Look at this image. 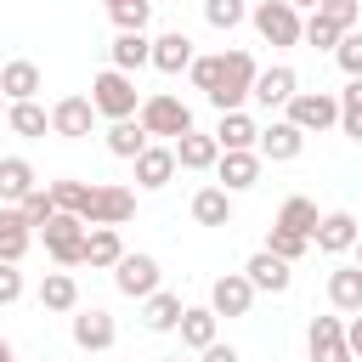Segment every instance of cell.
Listing matches in <instances>:
<instances>
[{"label": "cell", "instance_id": "obj_1", "mask_svg": "<svg viewBox=\"0 0 362 362\" xmlns=\"http://www.w3.org/2000/svg\"><path fill=\"white\" fill-rule=\"evenodd\" d=\"M57 209L79 215L85 226H124L136 215V192L130 187H85V181H51Z\"/></svg>", "mask_w": 362, "mask_h": 362}, {"label": "cell", "instance_id": "obj_2", "mask_svg": "<svg viewBox=\"0 0 362 362\" xmlns=\"http://www.w3.org/2000/svg\"><path fill=\"white\" fill-rule=\"evenodd\" d=\"M255 79H260V68H255L249 51H221V85H215L209 102L221 113H243V96H255Z\"/></svg>", "mask_w": 362, "mask_h": 362}, {"label": "cell", "instance_id": "obj_3", "mask_svg": "<svg viewBox=\"0 0 362 362\" xmlns=\"http://www.w3.org/2000/svg\"><path fill=\"white\" fill-rule=\"evenodd\" d=\"M90 102H96V113L102 119H136L141 113V102H136V79L130 74H119V68H107V74H96L90 79Z\"/></svg>", "mask_w": 362, "mask_h": 362}, {"label": "cell", "instance_id": "obj_4", "mask_svg": "<svg viewBox=\"0 0 362 362\" xmlns=\"http://www.w3.org/2000/svg\"><path fill=\"white\" fill-rule=\"evenodd\" d=\"M136 119H141V130H147V136H170V141H181V136L192 130V107H187L181 96H170V90L147 96Z\"/></svg>", "mask_w": 362, "mask_h": 362}, {"label": "cell", "instance_id": "obj_5", "mask_svg": "<svg viewBox=\"0 0 362 362\" xmlns=\"http://www.w3.org/2000/svg\"><path fill=\"white\" fill-rule=\"evenodd\" d=\"M40 238H45V249H51L57 266H79V260H85V238H90V226H85L79 215L57 209V215L40 226Z\"/></svg>", "mask_w": 362, "mask_h": 362}, {"label": "cell", "instance_id": "obj_6", "mask_svg": "<svg viewBox=\"0 0 362 362\" xmlns=\"http://www.w3.org/2000/svg\"><path fill=\"white\" fill-rule=\"evenodd\" d=\"M249 17H255V28H260L266 45H300L305 40V23H300V11L288 0H260Z\"/></svg>", "mask_w": 362, "mask_h": 362}, {"label": "cell", "instance_id": "obj_7", "mask_svg": "<svg viewBox=\"0 0 362 362\" xmlns=\"http://www.w3.org/2000/svg\"><path fill=\"white\" fill-rule=\"evenodd\" d=\"M288 124L294 130H328V124H339V96H328V90H300L294 102H288Z\"/></svg>", "mask_w": 362, "mask_h": 362}, {"label": "cell", "instance_id": "obj_8", "mask_svg": "<svg viewBox=\"0 0 362 362\" xmlns=\"http://www.w3.org/2000/svg\"><path fill=\"white\" fill-rule=\"evenodd\" d=\"M113 283H119V294L147 300V294H158V260H153V255H124V260L113 266Z\"/></svg>", "mask_w": 362, "mask_h": 362}, {"label": "cell", "instance_id": "obj_9", "mask_svg": "<svg viewBox=\"0 0 362 362\" xmlns=\"http://www.w3.org/2000/svg\"><path fill=\"white\" fill-rule=\"evenodd\" d=\"M249 305H255V283L243 272L215 277V288H209V311L215 317H249Z\"/></svg>", "mask_w": 362, "mask_h": 362}, {"label": "cell", "instance_id": "obj_10", "mask_svg": "<svg viewBox=\"0 0 362 362\" xmlns=\"http://www.w3.org/2000/svg\"><path fill=\"white\" fill-rule=\"evenodd\" d=\"M102 113H96V102L90 96H62L57 107H51V130L57 136H68V141H79V136H90V124H96Z\"/></svg>", "mask_w": 362, "mask_h": 362}, {"label": "cell", "instance_id": "obj_11", "mask_svg": "<svg viewBox=\"0 0 362 362\" xmlns=\"http://www.w3.org/2000/svg\"><path fill=\"white\" fill-rule=\"evenodd\" d=\"M305 345H311V362H351V339H345L339 317H317L311 334H305Z\"/></svg>", "mask_w": 362, "mask_h": 362}, {"label": "cell", "instance_id": "obj_12", "mask_svg": "<svg viewBox=\"0 0 362 362\" xmlns=\"http://www.w3.org/2000/svg\"><path fill=\"white\" fill-rule=\"evenodd\" d=\"M294 96H300V74L294 68H283V62L277 68H260V79H255V102L260 107H288Z\"/></svg>", "mask_w": 362, "mask_h": 362}, {"label": "cell", "instance_id": "obj_13", "mask_svg": "<svg viewBox=\"0 0 362 362\" xmlns=\"http://www.w3.org/2000/svg\"><path fill=\"white\" fill-rule=\"evenodd\" d=\"M356 238H362V232H356V215H351V209H334V215L317 221V238H311V243H317L322 255H345V249H356Z\"/></svg>", "mask_w": 362, "mask_h": 362}, {"label": "cell", "instance_id": "obj_14", "mask_svg": "<svg viewBox=\"0 0 362 362\" xmlns=\"http://www.w3.org/2000/svg\"><path fill=\"white\" fill-rule=\"evenodd\" d=\"M300 147H305V130H294L288 119H272V124L260 130V158H272V164L300 158Z\"/></svg>", "mask_w": 362, "mask_h": 362}, {"label": "cell", "instance_id": "obj_15", "mask_svg": "<svg viewBox=\"0 0 362 362\" xmlns=\"http://www.w3.org/2000/svg\"><path fill=\"white\" fill-rule=\"evenodd\" d=\"M243 277L255 283V294L266 288V294H283L288 283H294V272H288V260H277L272 249H260V255H249V266H243Z\"/></svg>", "mask_w": 362, "mask_h": 362}, {"label": "cell", "instance_id": "obj_16", "mask_svg": "<svg viewBox=\"0 0 362 362\" xmlns=\"http://www.w3.org/2000/svg\"><path fill=\"white\" fill-rule=\"evenodd\" d=\"M175 164H181V170H215V164H221V141L204 136V130H187V136L175 141Z\"/></svg>", "mask_w": 362, "mask_h": 362}, {"label": "cell", "instance_id": "obj_17", "mask_svg": "<svg viewBox=\"0 0 362 362\" xmlns=\"http://www.w3.org/2000/svg\"><path fill=\"white\" fill-rule=\"evenodd\" d=\"M215 175H221L226 192H249V187L260 181V153H221Z\"/></svg>", "mask_w": 362, "mask_h": 362}, {"label": "cell", "instance_id": "obj_18", "mask_svg": "<svg viewBox=\"0 0 362 362\" xmlns=\"http://www.w3.org/2000/svg\"><path fill=\"white\" fill-rule=\"evenodd\" d=\"M113 334H119V328H113V317H107V311H96V305L74 317V345H79V351H107V345H113Z\"/></svg>", "mask_w": 362, "mask_h": 362}, {"label": "cell", "instance_id": "obj_19", "mask_svg": "<svg viewBox=\"0 0 362 362\" xmlns=\"http://www.w3.org/2000/svg\"><path fill=\"white\" fill-rule=\"evenodd\" d=\"M28 243H34V226L23 221V209H0V260L17 266L28 255Z\"/></svg>", "mask_w": 362, "mask_h": 362}, {"label": "cell", "instance_id": "obj_20", "mask_svg": "<svg viewBox=\"0 0 362 362\" xmlns=\"http://www.w3.org/2000/svg\"><path fill=\"white\" fill-rule=\"evenodd\" d=\"M153 68H158V74H181V68H192V40H187L181 28L158 34V40H153Z\"/></svg>", "mask_w": 362, "mask_h": 362}, {"label": "cell", "instance_id": "obj_21", "mask_svg": "<svg viewBox=\"0 0 362 362\" xmlns=\"http://www.w3.org/2000/svg\"><path fill=\"white\" fill-rule=\"evenodd\" d=\"M215 141H221V153H249V147L260 141V124H255L249 113H221Z\"/></svg>", "mask_w": 362, "mask_h": 362}, {"label": "cell", "instance_id": "obj_22", "mask_svg": "<svg viewBox=\"0 0 362 362\" xmlns=\"http://www.w3.org/2000/svg\"><path fill=\"white\" fill-rule=\"evenodd\" d=\"M28 192H40L34 164L28 158H0V204H23Z\"/></svg>", "mask_w": 362, "mask_h": 362}, {"label": "cell", "instance_id": "obj_23", "mask_svg": "<svg viewBox=\"0 0 362 362\" xmlns=\"http://www.w3.org/2000/svg\"><path fill=\"white\" fill-rule=\"evenodd\" d=\"M34 90H40V68H34V62L17 57V62L0 68V96H6V102H34Z\"/></svg>", "mask_w": 362, "mask_h": 362}, {"label": "cell", "instance_id": "obj_24", "mask_svg": "<svg viewBox=\"0 0 362 362\" xmlns=\"http://www.w3.org/2000/svg\"><path fill=\"white\" fill-rule=\"evenodd\" d=\"M147 147H153V141H147L141 119H119V124H107V153H113V158H130V164H136Z\"/></svg>", "mask_w": 362, "mask_h": 362}, {"label": "cell", "instance_id": "obj_25", "mask_svg": "<svg viewBox=\"0 0 362 362\" xmlns=\"http://www.w3.org/2000/svg\"><path fill=\"white\" fill-rule=\"evenodd\" d=\"M170 175H175V147H147V153L136 158V181H141L147 192L170 187Z\"/></svg>", "mask_w": 362, "mask_h": 362}, {"label": "cell", "instance_id": "obj_26", "mask_svg": "<svg viewBox=\"0 0 362 362\" xmlns=\"http://www.w3.org/2000/svg\"><path fill=\"white\" fill-rule=\"evenodd\" d=\"M181 311H187V305H181V294H164V288L141 300V322H147L153 334H170V328H181Z\"/></svg>", "mask_w": 362, "mask_h": 362}, {"label": "cell", "instance_id": "obj_27", "mask_svg": "<svg viewBox=\"0 0 362 362\" xmlns=\"http://www.w3.org/2000/svg\"><path fill=\"white\" fill-rule=\"evenodd\" d=\"M192 221L198 226H232V192L226 187H204L192 198Z\"/></svg>", "mask_w": 362, "mask_h": 362}, {"label": "cell", "instance_id": "obj_28", "mask_svg": "<svg viewBox=\"0 0 362 362\" xmlns=\"http://www.w3.org/2000/svg\"><path fill=\"white\" fill-rule=\"evenodd\" d=\"M181 345L187 351H209L215 345V311L209 305H187L181 311Z\"/></svg>", "mask_w": 362, "mask_h": 362}, {"label": "cell", "instance_id": "obj_29", "mask_svg": "<svg viewBox=\"0 0 362 362\" xmlns=\"http://www.w3.org/2000/svg\"><path fill=\"white\" fill-rule=\"evenodd\" d=\"M328 300L334 311H362V266H339L328 277Z\"/></svg>", "mask_w": 362, "mask_h": 362}, {"label": "cell", "instance_id": "obj_30", "mask_svg": "<svg viewBox=\"0 0 362 362\" xmlns=\"http://www.w3.org/2000/svg\"><path fill=\"white\" fill-rule=\"evenodd\" d=\"M141 62H153V40L147 34H113V68L119 74H136Z\"/></svg>", "mask_w": 362, "mask_h": 362}, {"label": "cell", "instance_id": "obj_31", "mask_svg": "<svg viewBox=\"0 0 362 362\" xmlns=\"http://www.w3.org/2000/svg\"><path fill=\"white\" fill-rule=\"evenodd\" d=\"M85 260H90V266H119V260H124L119 226H90V238H85Z\"/></svg>", "mask_w": 362, "mask_h": 362}, {"label": "cell", "instance_id": "obj_32", "mask_svg": "<svg viewBox=\"0 0 362 362\" xmlns=\"http://www.w3.org/2000/svg\"><path fill=\"white\" fill-rule=\"evenodd\" d=\"M40 305H45V311H74V305H79V283H74L68 272H45V283H40Z\"/></svg>", "mask_w": 362, "mask_h": 362}, {"label": "cell", "instance_id": "obj_33", "mask_svg": "<svg viewBox=\"0 0 362 362\" xmlns=\"http://www.w3.org/2000/svg\"><path fill=\"white\" fill-rule=\"evenodd\" d=\"M6 124H11L17 136H45V130H51V113H45L40 102H11V107H6Z\"/></svg>", "mask_w": 362, "mask_h": 362}, {"label": "cell", "instance_id": "obj_34", "mask_svg": "<svg viewBox=\"0 0 362 362\" xmlns=\"http://www.w3.org/2000/svg\"><path fill=\"white\" fill-rule=\"evenodd\" d=\"M317 204L311 198H288L283 209H277V226H288V232H300V238H317Z\"/></svg>", "mask_w": 362, "mask_h": 362}, {"label": "cell", "instance_id": "obj_35", "mask_svg": "<svg viewBox=\"0 0 362 362\" xmlns=\"http://www.w3.org/2000/svg\"><path fill=\"white\" fill-rule=\"evenodd\" d=\"M339 130H345L351 141H362V79H351V85L339 90Z\"/></svg>", "mask_w": 362, "mask_h": 362}, {"label": "cell", "instance_id": "obj_36", "mask_svg": "<svg viewBox=\"0 0 362 362\" xmlns=\"http://www.w3.org/2000/svg\"><path fill=\"white\" fill-rule=\"evenodd\" d=\"M266 249H272L277 260H288V266H294V260L311 249V238H300V232H288V226H272V232H266Z\"/></svg>", "mask_w": 362, "mask_h": 362}, {"label": "cell", "instance_id": "obj_37", "mask_svg": "<svg viewBox=\"0 0 362 362\" xmlns=\"http://www.w3.org/2000/svg\"><path fill=\"white\" fill-rule=\"evenodd\" d=\"M147 17H153V0H124V6H113L119 34H147Z\"/></svg>", "mask_w": 362, "mask_h": 362}, {"label": "cell", "instance_id": "obj_38", "mask_svg": "<svg viewBox=\"0 0 362 362\" xmlns=\"http://www.w3.org/2000/svg\"><path fill=\"white\" fill-rule=\"evenodd\" d=\"M17 209H23V221H28V226H45V221L57 215V198H51V187H40V192H28Z\"/></svg>", "mask_w": 362, "mask_h": 362}, {"label": "cell", "instance_id": "obj_39", "mask_svg": "<svg viewBox=\"0 0 362 362\" xmlns=\"http://www.w3.org/2000/svg\"><path fill=\"white\" fill-rule=\"evenodd\" d=\"M356 11H362L356 0H322V6H317V17H328L339 34H351V28H356Z\"/></svg>", "mask_w": 362, "mask_h": 362}, {"label": "cell", "instance_id": "obj_40", "mask_svg": "<svg viewBox=\"0 0 362 362\" xmlns=\"http://www.w3.org/2000/svg\"><path fill=\"white\" fill-rule=\"evenodd\" d=\"M334 57H339V68H345V79H362V34L351 28L339 45H334Z\"/></svg>", "mask_w": 362, "mask_h": 362}, {"label": "cell", "instance_id": "obj_41", "mask_svg": "<svg viewBox=\"0 0 362 362\" xmlns=\"http://www.w3.org/2000/svg\"><path fill=\"white\" fill-rule=\"evenodd\" d=\"M192 85L204 90V96H215V85H221V57H192Z\"/></svg>", "mask_w": 362, "mask_h": 362}, {"label": "cell", "instance_id": "obj_42", "mask_svg": "<svg viewBox=\"0 0 362 362\" xmlns=\"http://www.w3.org/2000/svg\"><path fill=\"white\" fill-rule=\"evenodd\" d=\"M204 17H209V28H238L243 23V0H215V6H204Z\"/></svg>", "mask_w": 362, "mask_h": 362}, {"label": "cell", "instance_id": "obj_43", "mask_svg": "<svg viewBox=\"0 0 362 362\" xmlns=\"http://www.w3.org/2000/svg\"><path fill=\"white\" fill-rule=\"evenodd\" d=\"M339 40H345V34H339L328 17H317V11H311V23H305V45H322V51H334Z\"/></svg>", "mask_w": 362, "mask_h": 362}, {"label": "cell", "instance_id": "obj_44", "mask_svg": "<svg viewBox=\"0 0 362 362\" xmlns=\"http://www.w3.org/2000/svg\"><path fill=\"white\" fill-rule=\"evenodd\" d=\"M11 300H23V272L0 260V305H11Z\"/></svg>", "mask_w": 362, "mask_h": 362}, {"label": "cell", "instance_id": "obj_45", "mask_svg": "<svg viewBox=\"0 0 362 362\" xmlns=\"http://www.w3.org/2000/svg\"><path fill=\"white\" fill-rule=\"evenodd\" d=\"M204 362H238V351H232V345H221V339H215V345H209V351H204Z\"/></svg>", "mask_w": 362, "mask_h": 362}, {"label": "cell", "instance_id": "obj_46", "mask_svg": "<svg viewBox=\"0 0 362 362\" xmlns=\"http://www.w3.org/2000/svg\"><path fill=\"white\" fill-rule=\"evenodd\" d=\"M345 339H351V356H362V311L351 317V328H345Z\"/></svg>", "mask_w": 362, "mask_h": 362}, {"label": "cell", "instance_id": "obj_47", "mask_svg": "<svg viewBox=\"0 0 362 362\" xmlns=\"http://www.w3.org/2000/svg\"><path fill=\"white\" fill-rule=\"evenodd\" d=\"M0 362H11V345H6V339H0Z\"/></svg>", "mask_w": 362, "mask_h": 362}, {"label": "cell", "instance_id": "obj_48", "mask_svg": "<svg viewBox=\"0 0 362 362\" xmlns=\"http://www.w3.org/2000/svg\"><path fill=\"white\" fill-rule=\"evenodd\" d=\"M288 6H311V11H317V6H322V0H288Z\"/></svg>", "mask_w": 362, "mask_h": 362}, {"label": "cell", "instance_id": "obj_49", "mask_svg": "<svg viewBox=\"0 0 362 362\" xmlns=\"http://www.w3.org/2000/svg\"><path fill=\"white\" fill-rule=\"evenodd\" d=\"M356 255H362V238H356ZM356 266H362V260H356Z\"/></svg>", "mask_w": 362, "mask_h": 362}, {"label": "cell", "instance_id": "obj_50", "mask_svg": "<svg viewBox=\"0 0 362 362\" xmlns=\"http://www.w3.org/2000/svg\"><path fill=\"white\" fill-rule=\"evenodd\" d=\"M113 6H124V0H107V11H113Z\"/></svg>", "mask_w": 362, "mask_h": 362}, {"label": "cell", "instance_id": "obj_51", "mask_svg": "<svg viewBox=\"0 0 362 362\" xmlns=\"http://www.w3.org/2000/svg\"><path fill=\"white\" fill-rule=\"evenodd\" d=\"M0 113H6V96H0Z\"/></svg>", "mask_w": 362, "mask_h": 362}, {"label": "cell", "instance_id": "obj_52", "mask_svg": "<svg viewBox=\"0 0 362 362\" xmlns=\"http://www.w3.org/2000/svg\"><path fill=\"white\" fill-rule=\"evenodd\" d=\"M175 362H187V356H175Z\"/></svg>", "mask_w": 362, "mask_h": 362}, {"label": "cell", "instance_id": "obj_53", "mask_svg": "<svg viewBox=\"0 0 362 362\" xmlns=\"http://www.w3.org/2000/svg\"><path fill=\"white\" fill-rule=\"evenodd\" d=\"M204 6H215V0H204Z\"/></svg>", "mask_w": 362, "mask_h": 362}, {"label": "cell", "instance_id": "obj_54", "mask_svg": "<svg viewBox=\"0 0 362 362\" xmlns=\"http://www.w3.org/2000/svg\"><path fill=\"white\" fill-rule=\"evenodd\" d=\"M153 6H158V0H153Z\"/></svg>", "mask_w": 362, "mask_h": 362}]
</instances>
